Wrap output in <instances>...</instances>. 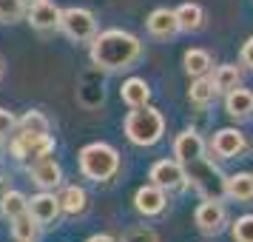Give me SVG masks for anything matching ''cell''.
Masks as SVG:
<instances>
[{
    "mask_svg": "<svg viewBox=\"0 0 253 242\" xmlns=\"http://www.w3.org/2000/svg\"><path fill=\"white\" fill-rule=\"evenodd\" d=\"M211 54L202 51V48H188L185 51V71L191 74V77H205L208 71H211Z\"/></svg>",
    "mask_w": 253,
    "mask_h": 242,
    "instance_id": "7402d4cb",
    "label": "cell"
},
{
    "mask_svg": "<svg viewBox=\"0 0 253 242\" xmlns=\"http://www.w3.org/2000/svg\"><path fill=\"white\" fill-rule=\"evenodd\" d=\"M162 134H165V117L151 105H137L126 117V137L134 145H142V148L154 145L162 140Z\"/></svg>",
    "mask_w": 253,
    "mask_h": 242,
    "instance_id": "7a4b0ae2",
    "label": "cell"
},
{
    "mask_svg": "<svg viewBox=\"0 0 253 242\" xmlns=\"http://www.w3.org/2000/svg\"><path fill=\"white\" fill-rule=\"evenodd\" d=\"M225 194L236 202H251L253 199V174L242 171L233 177H225Z\"/></svg>",
    "mask_w": 253,
    "mask_h": 242,
    "instance_id": "e0dca14e",
    "label": "cell"
},
{
    "mask_svg": "<svg viewBox=\"0 0 253 242\" xmlns=\"http://www.w3.org/2000/svg\"><path fill=\"white\" fill-rule=\"evenodd\" d=\"M123 103H128L131 108H137V105H148V97H151V89L148 83L142 80V77H131V80L123 83Z\"/></svg>",
    "mask_w": 253,
    "mask_h": 242,
    "instance_id": "d6986e66",
    "label": "cell"
},
{
    "mask_svg": "<svg viewBox=\"0 0 253 242\" xmlns=\"http://www.w3.org/2000/svg\"><path fill=\"white\" fill-rule=\"evenodd\" d=\"M225 108H228L230 117H236V120H248L253 117V92L248 89H230L228 97H225Z\"/></svg>",
    "mask_w": 253,
    "mask_h": 242,
    "instance_id": "2e32d148",
    "label": "cell"
},
{
    "mask_svg": "<svg viewBox=\"0 0 253 242\" xmlns=\"http://www.w3.org/2000/svg\"><path fill=\"white\" fill-rule=\"evenodd\" d=\"M205 154V143H202V137L196 134L194 128H188V131H182L179 137L173 140V157L182 162H191L196 160V157H202Z\"/></svg>",
    "mask_w": 253,
    "mask_h": 242,
    "instance_id": "5bb4252c",
    "label": "cell"
},
{
    "mask_svg": "<svg viewBox=\"0 0 253 242\" xmlns=\"http://www.w3.org/2000/svg\"><path fill=\"white\" fill-rule=\"evenodd\" d=\"M211 151L216 154L219 160H230V157H239L245 151V134L239 128H219L213 140H211Z\"/></svg>",
    "mask_w": 253,
    "mask_h": 242,
    "instance_id": "9c48e42d",
    "label": "cell"
},
{
    "mask_svg": "<svg viewBox=\"0 0 253 242\" xmlns=\"http://www.w3.org/2000/svg\"><path fill=\"white\" fill-rule=\"evenodd\" d=\"M230 237H233V242H253V214L236 219L230 228Z\"/></svg>",
    "mask_w": 253,
    "mask_h": 242,
    "instance_id": "83f0119b",
    "label": "cell"
},
{
    "mask_svg": "<svg viewBox=\"0 0 253 242\" xmlns=\"http://www.w3.org/2000/svg\"><path fill=\"white\" fill-rule=\"evenodd\" d=\"M176 20H179V32H199L205 26V12L199 3H182L176 9Z\"/></svg>",
    "mask_w": 253,
    "mask_h": 242,
    "instance_id": "44dd1931",
    "label": "cell"
},
{
    "mask_svg": "<svg viewBox=\"0 0 253 242\" xmlns=\"http://www.w3.org/2000/svg\"><path fill=\"white\" fill-rule=\"evenodd\" d=\"M54 151V140H51V134H46V137H35V134H17V137L12 140V157L14 160H37V157H46V154H51Z\"/></svg>",
    "mask_w": 253,
    "mask_h": 242,
    "instance_id": "52a82bcc",
    "label": "cell"
},
{
    "mask_svg": "<svg viewBox=\"0 0 253 242\" xmlns=\"http://www.w3.org/2000/svg\"><path fill=\"white\" fill-rule=\"evenodd\" d=\"M194 222L202 234H219L225 228V222H228V211H225V205L219 199H205L202 205L196 208Z\"/></svg>",
    "mask_w": 253,
    "mask_h": 242,
    "instance_id": "ba28073f",
    "label": "cell"
},
{
    "mask_svg": "<svg viewBox=\"0 0 253 242\" xmlns=\"http://www.w3.org/2000/svg\"><path fill=\"white\" fill-rule=\"evenodd\" d=\"M148 32L160 40H168L179 32V20H176V12L171 9H157V12L148 14Z\"/></svg>",
    "mask_w": 253,
    "mask_h": 242,
    "instance_id": "9a60e30c",
    "label": "cell"
},
{
    "mask_svg": "<svg viewBox=\"0 0 253 242\" xmlns=\"http://www.w3.org/2000/svg\"><path fill=\"white\" fill-rule=\"evenodd\" d=\"M23 3H26V6H32V3H37V0H23Z\"/></svg>",
    "mask_w": 253,
    "mask_h": 242,
    "instance_id": "d6a6232c",
    "label": "cell"
},
{
    "mask_svg": "<svg viewBox=\"0 0 253 242\" xmlns=\"http://www.w3.org/2000/svg\"><path fill=\"white\" fill-rule=\"evenodd\" d=\"M60 14L63 9H57L51 0H37L29 6V23L40 29V32H46V29H57L60 26Z\"/></svg>",
    "mask_w": 253,
    "mask_h": 242,
    "instance_id": "4fadbf2b",
    "label": "cell"
},
{
    "mask_svg": "<svg viewBox=\"0 0 253 242\" xmlns=\"http://www.w3.org/2000/svg\"><path fill=\"white\" fill-rule=\"evenodd\" d=\"M29 177L40 188H57L60 180H63V171H60L57 160H51L46 154V157H37V160L29 162Z\"/></svg>",
    "mask_w": 253,
    "mask_h": 242,
    "instance_id": "7c38bea8",
    "label": "cell"
},
{
    "mask_svg": "<svg viewBox=\"0 0 253 242\" xmlns=\"http://www.w3.org/2000/svg\"><path fill=\"white\" fill-rule=\"evenodd\" d=\"M29 214L35 217L37 225H51V222H57V217L63 214V208H60V196L48 194V191L32 196V199H29Z\"/></svg>",
    "mask_w": 253,
    "mask_h": 242,
    "instance_id": "8fae6325",
    "label": "cell"
},
{
    "mask_svg": "<svg viewBox=\"0 0 253 242\" xmlns=\"http://www.w3.org/2000/svg\"><path fill=\"white\" fill-rule=\"evenodd\" d=\"M142 54V43L139 37H134L131 32L123 29H108L91 37V60L97 69L105 71H120L131 69Z\"/></svg>",
    "mask_w": 253,
    "mask_h": 242,
    "instance_id": "6da1fadb",
    "label": "cell"
},
{
    "mask_svg": "<svg viewBox=\"0 0 253 242\" xmlns=\"http://www.w3.org/2000/svg\"><path fill=\"white\" fill-rule=\"evenodd\" d=\"M29 211V199H26L20 191H6V194L0 196V214L12 222L14 217H20Z\"/></svg>",
    "mask_w": 253,
    "mask_h": 242,
    "instance_id": "603a6c76",
    "label": "cell"
},
{
    "mask_svg": "<svg viewBox=\"0 0 253 242\" xmlns=\"http://www.w3.org/2000/svg\"><path fill=\"white\" fill-rule=\"evenodd\" d=\"M88 205V196L83 191L80 185H66L63 188V194H60V208H63V214H69V217H80L83 211Z\"/></svg>",
    "mask_w": 253,
    "mask_h": 242,
    "instance_id": "ac0fdd59",
    "label": "cell"
},
{
    "mask_svg": "<svg viewBox=\"0 0 253 242\" xmlns=\"http://www.w3.org/2000/svg\"><path fill=\"white\" fill-rule=\"evenodd\" d=\"M85 242H114V240H111L108 234H94V237H88Z\"/></svg>",
    "mask_w": 253,
    "mask_h": 242,
    "instance_id": "1f68e13d",
    "label": "cell"
},
{
    "mask_svg": "<svg viewBox=\"0 0 253 242\" xmlns=\"http://www.w3.org/2000/svg\"><path fill=\"white\" fill-rule=\"evenodd\" d=\"M80 171L94 183H105L120 171V154L108 143H91L80 151Z\"/></svg>",
    "mask_w": 253,
    "mask_h": 242,
    "instance_id": "3957f363",
    "label": "cell"
},
{
    "mask_svg": "<svg viewBox=\"0 0 253 242\" xmlns=\"http://www.w3.org/2000/svg\"><path fill=\"white\" fill-rule=\"evenodd\" d=\"M165 205H168V196H165V191H162L160 185H154V183L142 185L137 194H134V208H137L139 214H145V217L162 214Z\"/></svg>",
    "mask_w": 253,
    "mask_h": 242,
    "instance_id": "30bf717a",
    "label": "cell"
},
{
    "mask_svg": "<svg viewBox=\"0 0 253 242\" xmlns=\"http://www.w3.org/2000/svg\"><path fill=\"white\" fill-rule=\"evenodd\" d=\"M242 80V74L236 66H230V63H225V66H219L216 74H213V86H216V92H230V89H236Z\"/></svg>",
    "mask_w": 253,
    "mask_h": 242,
    "instance_id": "484cf974",
    "label": "cell"
},
{
    "mask_svg": "<svg viewBox=\"0 0 253 242\" xmlns=\"http://www.w3.org/2000/svg\"><path fill=\"white\" fill-rule=\"evenodd\" d=\"M216 86H213V77H196L194 86L188 89V100L194 105H199V108H205V105H211L213 100H216Z\"/></svg>",
    "mask_w": 253,
    "mask_h": 242,
    "instance_id": "ffe728a7",
    "label": "cell"
},
{
    "mask_svg": "<svg viewBox=\"0 0 253 242\" xmlns=\"http://www.w3.org/2000/svg\"><path fill=\"white\" fill-rule=\"evenodd\" d=\"M123 242H160V237H157L154 228L137 225V228H128L126 234H123Z\"/></svg>",
    "mask_w": 253,
    "mask_h": 242,
    "instance_id": "f1b7e54d",
    "label": "cell"
},
{
    "mask_svg": "<svg viewBox=\"0 0 253 242\" xmlns=\"http://www.w3.org/2000/svg\"><path fill=\"white\" fill-rule=\"evenodd\" d=\"M242 63L253 69V37L248 40V43H245V46H242Z\"/></svg>",
    "mask_w": 253,
    "mask_h": 242,
    "instance_id": "4dcf8cb0",
    "label": "cell"
},
{
    "mask_svg": "<svg viewBox=\"0 0 253 242\" xmlns=\"http://www.w3.org/2000/svg\"><path fill=\"white\" fill-rule=\"evenodd\" d=\"M12 237L17 242H35L37 240V222L29 211L12 219Z\"/></svg>",
    "mask_w": 253,
    "mask_h": 242,
    "instance_id": "cb8c5ba5",
    "label": "cell"
},
{
    "mask_svg": "<svg viewBox=\"0 0 253 242\" xmlns=\"http://www.w3.org/2000/svg\"><path fill=\"white\" fill-rule=\"evenodd\" d=\"M14 128H17V120H14L12 111H6V108H0V140L14 134Z\"/></svg>",
    "mask_w": 253,
    "mask_h": 242,
    "instance_id": "f546056e",
    "label": "cell"
},
{
    "mask_svg": "<svg viewBox=\"0 0 253 242\" xmlns=\"http://www.w3.org/2000/svg\"><path fill=\"white\" fill-rule=\"evenodd\" d=\"M182 168H185L188 183L194 185L205 199H219L222 202V196H228L225 194V174L219 171L216 165H213V160H208L205 154L191 162H185Z\"/></svg>",
    "mask_w": 253,
    "mask_h": 242,
    "instance_id": "277c9868",
    "label": "cell"
},
{
    "mask_svg": "<svg viewBox=\"0 0 253 242\" xmlns=\"http://www.w3.org/2000/svg\"><path fill=\"white\" fill-rule=\"evenodd\" d=\"M60 29H63L71 40L85 43V40H91V37L97 35V20H94V14L88 12V9L71 6V9H63V14H60Z\"/></svg>",
    "mask_w": 253,
    "mask_h": 242,
    "instance_id": "5b68a950",
    "label": "cell"
},
{
    "mask_svg": "<svg viewBox=\"0 0 253 242\" xmlns=\"http://www.w3.org/2000/svg\"><path fill=\"white\" fill-rule=\"evenodd\" d=\"M148 180L154 185H160L162 191H179L188 185V177H185V168L179 160H160L151 165Z\"/></svg>",
    "mask_w": 253,
    "mask_h": 242,
    "instance_id": "8992f818",
    "label": "cell"
},
{
    "mask_svg": "<svg viewBox=\"0 0 253 242\" xmlns=\"http://www.w3.org/2000/svg\"><path fill=\"white\" fill-rule=\"evenodd\" d=\"M0 77H3V60H0Z\"/></svg>",
    "mask_w": 253,
    "mask_h": 242,
    "instance_id": "836d02e7",
    "label": "cell"
},
{
    "mask_svg": "<svg viewBox=\"0 0 253 242\" xmlns=\"http://www.w3.org/2000/svg\"><path fill=\"white\" fill-rule=\"evenodd\" d=\"M17 126H20L23 134H35V137H46L48 128H51L46 114H40V111H26V114L17 120Z\"/></svg>",
    "mask_w": 253,
    "mask_h": 242,
    "instance_id": "d4e9b609",
    "label": "cell"
},
{
    "mask_svg": "<svg viewBox=\"0 0 253 242\" xmlns=\"http://www.w3.org/2000/svg\"><path fill=\"white\" fill-rule=\"evenodd\" d=\"M26 12L23 0H0V23H17Z\"/></svg>",
    "mask_w": 253,
    "mask_h": 242,
    "instance_id": "4316f807",
    "label": "cell"
}]
</instances>
